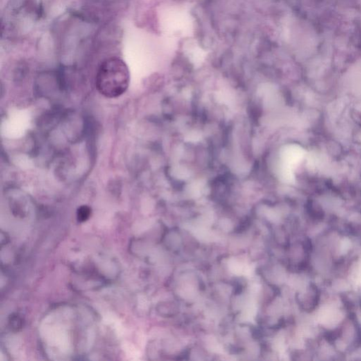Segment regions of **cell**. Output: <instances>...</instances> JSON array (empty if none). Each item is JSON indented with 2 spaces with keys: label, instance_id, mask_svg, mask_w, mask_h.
Returning <instances> with one entry per match:
<instances>
[{
  "label": "cell",
  "instance_id": "6da1fadb",
  "mask_svg": "<svg viewBox=\"0 0 361 361\" xmlns=\"http://www.w3.org/2000/svg\"><path fill=\"white\" fill-rule=\"evenodd\" d=\"M130 73L128 66L122 59L111 57L106 59L99 67L96 75V87L106 98H116L128 89Z\"/></svg>",
  "mask_w": 361,
  "mask_h": 361
},
{
  "label": "cell",
  "instance_id": "7a4b0ae2",
  "mask_svg": "<svg viewBox=\"0 0 361 361\" xmlns=\"http://www.w3.org/2000/svg\"><path fill=\"white\" fill-rule=\"evenodd\" d=\"M91 209L87 206H82L77 210V219L78 222H84L91 217Z\"/></svg>",
  "mask_w": 361,
  "mask_h": 361
}]
</instances>
